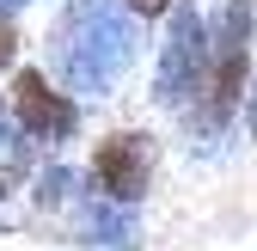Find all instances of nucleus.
<instances>
[{
    "label": "nucleus",
    "instance_id": "9d476101",
    "mask_svg": "<svg viewBox=\"0 0 257 251\" xmlns=\"http://www.w3.org/2000/svg\"><path fill=\"white\" fill-rule=\"evenodd\" d=\"M122 7H128V13H141V19L153 25V19H166V13H172V0H122Z\"/></svg>",
    "mask_w": 257,
    "mask_h": 251
},
{
    "label": "nucleus",
    "instance_id": "7ed1b4c3",
    "mask_svg": "<svg viewBox=\"0 0 257 251\" xmlns=\"http://www.w3.org/2000/svg\"><path fill=\"white\" fill-rule=\"evenodd\" d=\"M208 80V13H196V0H172L166 37L153 55V104L178 116L196 104V92Z\"/></svg>",
    "mask_w": 257,
    "mask_h": 251
},
{
    "label": "nucleus",
    "instance_id": "20e7f679",
    "mask_svg": "<svg viewBox=\"0 0 257 251\" xmlns=\"http://www.w3.org/2000/svg\"><path fill=\"white\" fill-rule=\"evenodd\" d=\"M153 178H159V135L153 129H104L92 141V160H86L92 196L141 208L153 196Z\"/></svg>",
    "mask_w": 257,
    "mask_h": 251
},
{
    "label": "nucleus",
    "instance_id": "0eeeda50",
    "mask_svg": "<svg viewBox=\"0 0 257 251\" xmlns=\"http://www.w3.org/2000/svg\"><path fill=\"white\" fill-rule=\"evenodd\" d=\"M37 153H43V147L19 129V116L0 110V178H7V184H25L31 172H37Z\"/></svg>",
    "mask_w": 257,
    "mask_h": 251
},
{
    "label": "nucleus",
    "instance_id": "9b49d317",
    "mask_svg": "<svg viewBox=\"0 0 257 251\" xmlns=\"http://www.w3.org/2000/svg\"><path fill=\"white\" fill-rule=\"evenodd\" d=\"M25 7H31V0H0V19H19Z\"/></svg>",
    "mask_w": 257,
    "mask_h": 251
},
{
    "label": "nucleus",
    "instance_id": "f8f14e48",
    "mask_svg": "<svg viewBox=\"0 0 257 251\" xmlns=\"http://www.w3.org/2000/svg\"><path fill=\"white\" fill-rule=\"evenodd\" d=\"M7 196H13V184H7V178H0V202H7Z\"/></svg>",
    "mask_w": 257,
    "mask_h": 251
},
{
    "label": "nucleus",
    "instance_id": "f257e3e1",
    "mask_svg": "<svg viewBox=\"0 0 257 251\" xmlns=\"http://www.w3.org/2000/svg\"><path fill=\"white\" fill-rule=\"evenodd\" d=\"M147 43V19L122 0H61V13L43 37V68L74 98H116V86L135 74Z\"/></svg>",
    "mask_w": 257,
    "mask_h": 251
},
{
    "label": "nucleus",
    "instance_id": "39448f33",
    "mask_svg": "<svg viewBox=\"0 0 257 251\" xmlns=\"http://www.w3.org/2000/svg\"><path fill=\"white\" fill-rule=\"evenodd\" d=\"M7 110L19 116V129L37 141V147H68L86 129V110L68 86H61L49 68H13V92H7Z\"/></svg>",
    "mask_w": 257,
    "mask_h": 251
},
{
    "label": "nucleus",
    "instance_id": "423d86ee",
    "mask_svg": "<svg viewBox=\"0 0 257 251\" xmlns=\"http://www.w3.org/2000/svg\"><path fill=\"white\" fill-rule=\"evenodd\" d=\"M74 196H80V172H74V166L49 160V166L31 172V202H37L43 214H68V208H74Z\"/></svg>",
    "mask_w": 257,
    "mask_h": 251
},
{
    "label": "nucleus",
    "instance_id": "6e6552de",
    "mask_svg": "<svg viewBox=\"0 0 257 251\" xmlns=\"http://www.w3.org/2000/svg\"><path fill=\"white\" fill-rule=\"evenodd\" d=\"M25 55V37H19V19H0V74H13Z\"/></svg>",
    "mask_w": 257,
    "mask_h": 251
},
{
    "label": "nucleus",
    "instance_id": "1a4fd4ad",
    "mask_svg": "<svg viewBox=\"0 0 257 251\" xmlns=\"http://www.w3.org/2000/svg\"><path fill=\"white\" fill-rule=\"evenodd\" d=\"M239 116H245V135H251V147H257V74H251V86H245V104H239Z\"/></svg>",
    "mask_w": 257,
    "mask_h": 251
},
{
    "label": "nucleus",
    "instance_id": "f03ea898",
    "mask_svg": "<svg viewBox=\"0 0 257 251\" xmlns=\"http://www.w3.org/2000/svg\"><path fill=\"white\" fill-rule=\"evenodd\" d=\"M251 43H257V7L251 0H214L208 7V80L196 92V104L178 110L190 153H220V141L233 135L245 86H251Z\"/></svg>",
    "mask_w": 257,
    "mask_h": 251
}]
</instances>
